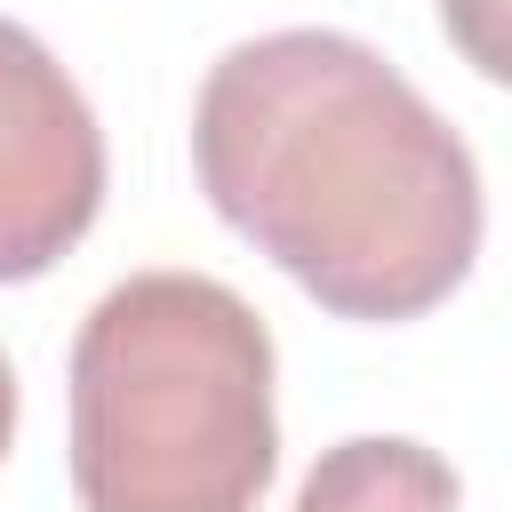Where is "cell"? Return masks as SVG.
<instances>
[{"label": "cell", "instance_id": "6da1fadb", "mask_svg": "<svg viewBox=\"0 0 512 512\" xmlns=\"http://www.w3.org/2000/svg\"><path fill=\"white\" fill-rule=\"evenodd\" d=\"M208 208L336 320H424L480 256L472 144L400 64L328 24L240 40L192 104Z\"/></svg>", "mask_w": 512, "mask_h": 512}, {"label": "cell", "instance_id": "7a4b0ae2", "mask_svg": "<svg viewBox=\"0 0 512 512\" xmlns=\"http://www.w3.org/2000/svg\"><path fill=\"white\" fill-rule=\"evenodd\" d=\"M280 464L272 328L208 272H128L72 336L80 512H256Z\"/></svg>", "mask_w": 512, "mask_h": 512}, {"label": "cell", "instance_id": "3957f363", "mask_svg": "<svg viewBox=\"0 0 512 512\" xmlns=\"http://www.w3.org/2000/svg\"><path fill=\"white\" fill-rule=\"evenodd\" d=\"M104 208V128L40 32L0 16V280H40Z\"/></svg>", "mask_w": 512, "mask_h": 512}, {"label": "cell", "instance_id": "277c9868", "mask_svg": "<svg viewBox=\"0 0 512 512\" xmlns=\"http://www.w3.org/2000/svg\"><path fill=\"white\" fill-rule=\"evenodd\" d=\"M464 480L440 448L400 440V432H360L320 448L288 512H456Z\"/></svg>", "mask_w": 512, "mask_h": 512}, {"label": "cell", "instance_id": "5b68a950", "mask_svg": "<svg viewBox=\"0 0 512 512\" xmlns=\"http://www.w3.org/2000/svg\"><path fill=\"white\" fill-rule=\"evenodd\" d=\"M432 8H440L448 48H456L480 80L512 88V0H432Z\"/></svg>", "mask_w": 512, "mask_h": 512}, {"label": "cell", "instance_id": "8992f818", "mask_svg": "<svg viewBox=\"0 0 512 512\" xmlns=\"http://www.w3.org/2000/svg\"><path fill=\"white\" fill-rule=\"evenodd\" d=\"M8 440H16V368L0 352V456H8Z\"/></svg>", "mask_w": 512, "mask_h": 512}]
</instances>
